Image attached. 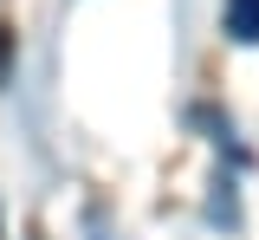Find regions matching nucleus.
Instances as JSON below:
<instances>
[{
	"mask_svg": "<svg viewBox=\"0 0 259 240\" xmlns=\"http://www.w3.org/2000/svg\"><path fill=\"white\" fill-rule=\"evenodd\" d=\"M221 26L233 46H259V0H227L221 7Z\"/></svg>",
	"mask_w": 259,
	"mask_h": 240,
	"instance_id": "f257e3e1",
	"label": "nucleus"
},
{
	"mask_svg": "<svg viewBox=\"0 0 259 240\" xmlns=\"http://www.w3.org/2000/svg\"><path fill=\"white\" fill-rule=\"evenodd\" d=\"M7 78H13V26L0 20V85H7Z\"/></svg>",
	"mask_w": 259,
	"mask_h": 240,
	"instance_id": "f03ea898",
	"label": "nucleus"
}]
</instances>
